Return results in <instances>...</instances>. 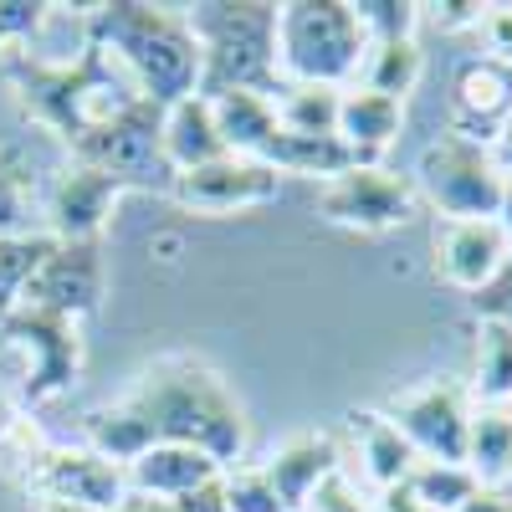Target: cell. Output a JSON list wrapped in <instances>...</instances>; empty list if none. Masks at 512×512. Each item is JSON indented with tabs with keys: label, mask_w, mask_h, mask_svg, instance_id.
Returning <instances> with one entry per match:
<instances>
[{
	"label": "cell",
	"mask_w": 512,
	"mask_h": 512,
	"mask_svg": "<svg viewBox=\"0 0 512 512\" xmlns=\"http://www.w3.org/2000/svg\"><path fill=\"white\" fill-rule=\"evenodd\" d=\"M82 446L103 451L118 466L149 446H195L221 472H231L246 451V410L236 405L231 384L210 364L190 354H169L149 364L128 395L88 410Z\"/></svg>",
	"instance_id": "6da1fadb"
},
{
	"label": "cell",
	"mask_w": 512,
	"mask_h": 512,
	"mask_svg": "<svg viewBox=\"0 0 512 512\" xmlns=\"http://www.w3.org/2000/svg\"><path fill=\"white\" fill-rule=\"evenodd\" d=\"M82 41L103 47L139 98L169 108L200 88V47L185 11L144 6V0H108L82 16Z\"/></svg>",
	"instance_id": "7a4b0ae2"
},
{
	"label": "cell",
	"mask_w": 512,
	"mask_h": 512,
	"mask_svg": "<svg viewBox=\"0 0 512 512\" xmlns=\"http://www.w3.org/2000/svg\"><path fill=\"white\" fill-rule=\"evenodd\" d=\"M0 72H6L21 113L41 128H52L67 149L88 134V128L113 118L123 103L139 98L93 41H82L77 57H62V62L36 57V52H6L0 57Z\"/></svg>",
	"instance_id": "3957f363"
},
{
	"label": "cell",
	"mask_w": 512,
	"mask_h": 512,
	"mask_svg": "<svg viewBox=\"0 0 512 512\" xmlns=\"http://www.w3.org/2000/svg\"><path fill=\"white\" fill-rule=\"evenodd\" d=\"M200 47V98L267 93L277 98V6L267 0H205L185 11Z\"/></svg>",
	"instance_id": "277c9868"
},
{
	"label": "cell",
	"mask_w": 512,
	"mask_h": 512,
	"mask_svg": "<svg viewBox=\"0 0 512 512\" xmlns=\"http://www.w3.org/2000/svg\"><path fill=\"white\" fill-rule=\"evenodd\" d=\"M369 36L349 0H287L277 6V72L308 88H354Z\"/></svg>",
	"instance_id": "5b68a950"
},
{
	"label": "cell",
	"mask_w": 512,
	"mask_h": 512,
	"mask_svg": "<svg viewBox=\"0 0 512 512\" xmlns=\"http://www.w3.org/2000/svg\"><path fill=\"white\" fill-rule=\"evenodd\" d=\"M410 185L441 221H502L507 175L497 169L487 144L456 134V128L420 149Z\"/></svg>",
	"instance_id": "8992f818"
},
{
	"label": "cell",
	"mask_w": 512,
	"mask_h": 512,
	"mask_svg": "<svg viewBox=\"0 0 512 512\" xmlns=\"http://www.w3.org/2000/svg\"><path fill=\"white\" fill-rule=\"evenodd\" d=\"M159 118H164L159 103L134 98V103H123L113 118H103L98 128H88L67 154H72V164H93V169H103V175H113L123 190L169 195L175 169H169L164 144H159Z\"/></svg>",
	"instance_id": "52a82bcc"
},
{
	"label": "cell",
	"mask_w": 512,
	"mask_h": 512,
	"mask_svg": "<svg viewBox=\"0 0 512 512\" xmlns=\"http://www.w3.org/2000/svg\"><path fill=\"white\" fill-rule=\"evenodd\" d=\"M0 333H6V349L21 359L16 374V400L21 410L52 405L57 395H67L77 374H82V333L72 318L41 313V308H11L0 318Z\"/></svg>",
	"instance_id": "ba28073f"
},
{
	"label": "cell",
	"mask_w": 512,
	"mask_h": 512,
	"mask_svg": "<svg viewBox=\"0 0 512 512\" xmlns=\"http://www.w3.org/2000/svg\"><path fill=\"white\" fill-rule=\"evenodd\" d=\"M415 185L410 175L390 164H354L344 175H333L318 185L313 195V216L338 226V231H359V236H384V231H400L415 221Z\"/></svg>",
	"instance_id": "9c48e42d"
},
{
	"label": "cell",
	"mask_w": 512,
	"mask_h": 512,
	"mask_svg": "<svg viewBox=\"0 0 512 512\" xmlns=\"http://www.w3.org/2000/svg\"><path fill=\"white\" fill-rule=\"evenodd\" d=\"M384 420L405 436L415 461H441L461 466L466 461V425H472V395L451 379H431L420 390H405L390 400Z\"/></svg>",
	"instance_id": "30bf717a"
},
{
	"label": "cell",
	"mask_w": 512,
	"mask_h": 512,
	"mask_svg": "<svg viewBox=\"0 0 512 512\" xmlns=\"http://www.w3.org/2000/svg\"><path fill=\"white\" fill-rule=\"evenodd\" d=\"M282 195V175L267 159H241V154H221L200 169H185V175L169 180V200L190 216H246V210H262Z\"/></svg>",
	"instance_id": "8fae6325"
},
{
	"label": "cell",
	"mask_w": 512,
	"mask_h": 512,
	"mask_svg": "<svg viewBox=\"0 0 512 512\" xmlns=\"http://www.w3.org/2000/svg\"><path fill=\"white\" fill-rule=\"evenodd\" d=\"M103 287H108L103 241H52V251L41 256V267L21 292V308H41L82 323L103 308Z\"/></svg>",
	"instance_id": "7c38bea8"
},
{
	"label": "cell",
	"mask_w": 512,
	"mask_h": 512,
	"mask_svg": "<svg viewBox=\"0 0 512 512\" xmlns=\"http://www.w3.org/2000/svg\"><path fill=\"white\" fill-rule=\"evenodd\" d=\"M21 482L31 487V497H62V502L98 507V512H118L128 497L123 466L93 446H41Z\"/></svg>",
	"instance_id": "4fadbf2b"
},
{
	"label": "cell",
	"mask_w": 512,
	"mask_h": 512,
	"mask_svg": "<svg viewBox=\"0 0 512 512\" xmlns=\"http://www.w3.org/2000/svg\"><path fill=\"white\" fill-rule=\"evenodd\" d=\"M512 256V236L502 221H441L431 236V267L456 292H482Z\"/></svg>",
	"instance_id": "5bb4252c"
},
{
	"label": "cell",
	"mask_w": 512,
	"mask_h": 512,
	"mask_svg": "<svg viewBox=\"0 0 512 512\" xmlns=\"http://www.w3.org/2000/svg\"><path fill=\"white\" fill-rule=\"evenodd\" d=\"M123 185L93 164H67L47 185V236L52 241H103Z\"/></svg>",
	"instance_id": "9a60e30c"
},
{
	"label": "cell",
	"mask_w": 512,
	"mask_h": 512,
	"mask_svg": "<svg viewBox=\"0 0 512 512\" xmlns=\"http://www.w3.org/2000/svg\"><path fill=\"white\" fill-rule=\"evenodd\" d=\"M451 113H456V123H451L456 134L492 149V134L512 113V67H502L492 57L466 62L456 72V82H451Z\"/></svg>",
	"instance_id": "2e32d148"
},
{
	"label": "cell",
	"mask_w": 512,
	"mask_h": 512,
	"mask_svg": "<svg viewBox=\"0 0 512 512\" xmlns=\"http://www.w3.org/2000/svg\"><path fill=\"white\" fill-rule=\"evenodd\" d=\"M262 472H267V482H272V492L282 497L287 512H308L313 492H318L333 472H344V456H338V441H333V436L308 431V436L282 441V446L262 461Z\"/></svg>",
	"instance_id": "e0dca14e"
},
{
	"label": "cell",
	"mask_w": 512,
	"mask_h": 512,
	"mask_svg": "<svg viewBox=\"0 0 512 512\" xmlns=\"http://www.w3.org/2000/svg\"><path fill=\"white\" fill-rule=\"evenodd\" d=\"M123 477H128V492H139V497L180 502L210 482H221V466L195 446H149L134 461H123Z\"/></svg>",
	"instance_id": "ac0fdd59"
},
{
	"label": "cell",
	"mask_w": 512,
	"mask_h": 512,
	"mask_svg": "<svg viewBox=\"0 0 512 512\" xmlns=\"http://www.w3.org/2000/svg\"><path fill=\"white\" fill-rule=\"evenodd\" d=\"M400 128H405V103H395V98L369 93L359 82L338 98V139L349 144V154L359 164H379L384 149L400 139Z\"/></svg>",
	"instance_id": "d6986e66"
},
{
	"label": "cell",
	"mask_w": 512,
	"mask_h": 512,
	"mask_svg": "<svg viewBox=\"0 0 512 512\" xmlns=\"http://www.w3.org/2000/svg\"><path fill=\"white\" fill-rule=\"evenodd\" d=\"M159 144H164V159H169L175 175L221 159L226 144H221V128H216V108H210V98L190 93L180 103H169L164 118H159Z\"/></svg>",
	"instance_id": "ffe728a7"
},
{
	"label": "cell",
	"mask_w": 512,
	"mask_h": 512,
	"mask_svg": "<svg viewBox=\"0 0 512 512\" xmlns=\"http://www.w3.org/2000/svg\"><path fill=\"white\" fill-rule=\"evenodd\" d=\"M466 472L477 487H507L512 482V405H472L466 425Z\"/></svg>",
	"instance_id": "44dd1931"
},
{
	"label": "cell",
	"mask_w": 512,
	"mask_h": 512,
	"mask_svg": "<svg viewBox=\"0 0 512 512\" xmlns=\"http://www.w3.org/2000/svg\"><path fill=\"white\" fill-rule=\"evenodd\" d=\"M349 436L359 446V461H364V477L384 492V487H400L415 466V451L405 446V436L395 431L384 410H349Z\"/></svg>",
	"instance_id": "7402d4cb"
},
{
	"label": "cell",
	"mask_w": 512,
	"mask_h": 512,
	"mask_svg": "<svg viewBox=\"0 0 512 512\" xmlns=\"http://www.w3.org/2000/svg\"><path fill=\"white\" fill-rule=\"evenodd\" d=\"M210 108H216L226 154H241V159H262L282 128L267 93H221V98H210Z\"/></svg>",
	"instance_id": "603a6c76"
},
{
	"label": "cell",
	"mask_w": 512,
	"mask_h": 512,
	"mask_svg": "<svg viewBox=\"0 0 512 512\" xmlns=\"http://www.w3.org/2000/svg\"><path fill=\"white\" fill-rule=\"evenodd\" d=\"M262 159L277 175H303V180H318V185L359 164L338 134H287V128H277V139L267 144Z\"/></svg>",
	"instance_id": "cb8c5ba5"
},
{
	"label": "cell",
	"mask_w": 512,
	"mask_h": 512,
	"mask_svg": "<svg viewBox=\"0 0 512 512\" xmlns=\"http://www.w3.org/2000/svg\"><path fill=\"white\" fill-rule=\"evenodd\" d=\"M420 77H425L420 41H374V47L364 52V67H359V88L405 103L420 88Z\"/></svg>",
	"instance_id": "d4e9b609"
},
{
	"label": "cell",
	"mask_w": 512,
	"mask_h": 512,
	"mask_svg": "<svg viewBox=\"0 0 512 512\" xmlns=\"http://www.w3.org/2000/svg\"><path fill=\"white\" fill-rule=\"evenodd\" d=\"M472 405H512V328L477 323V369H472Z\"/></svg>",
	"instance_id": "484cf974"
},
{
	"label": "cell",
	"mask_w": 512,
	"mask_h": 512,
	"mask_svg": "<svg viewBox=\"0 0 512 512\" xmlns=\"http://www.w3.org/2000/svg\"><path fill=\"white\" fill-rule=\"evenodd\" d=\"M338 88H308V82H282L272 108L287 134H338Z\"/></svg>",
	"instance_id": "4316f807"
},
{
	"label": "cell",
	"mask_w": 512,
	"mask_h": 512,
	"mask_svg": "<svg viewBox=\"0 0 512 512\" xmlns=\"http://www.w3.org/2000/svg\"><path fill=\"white\" fill-rule=\"evenodd\" d=\"M52 251L47 231H16V236H0V318L11 308H21V292L31 282V272L41 267V256Z\"/></svg>",
	"instance_id": "83f0119b"
},
{
	"label": "cell",
	"mask_w": 512,
	"mask_h": 512,
	"mask_svg": "<svg viewBox=\"0 0 512 512\" xmlns=\"http://www.w3.org/2000/svg\"><path fill=\"white\" fill-rule=\"evenodd\" d=\"M405 482L420 497V507H431V512H456L466 497L477 492V482H472L466 466H441V461H415Z\"/></svg>",
	"instance_id": "f1b7e54d"
},
{
	"label": "cell",
	"mask_w": 512,
	"mask_h": 512,
	"mask_svg": "<svg viewBox=\"0 0 512 512\" xmlns=\"http://www.w3.org/2000/svg\"><path fill=\"white\" fill-rule=\"evenodd\" d=\"M369 47L374 41H415L420 26V0H349Z\"/></svg>",
	"instance_id": "f546056e"
},
{
	"label": "cell",
	"mask_w": 512,
	"mask_h": 512,
	"mask_svg": "<svg viewBox=\"0 0 512 512\" xmlns=\"http://www.w3.org/2000/svg\"><path fill=\"white\" fill-rule=\"evenodd\" d=\"M26 190H31V164H26V154L11 149V144H0V236L26 231V216H31Z\"/></svg>",
	"instance_id": "4dcf8cb0"
},
{
	"label": "cell",
	"mask_w": 512,
	"mask_h": 512,
	"mask_svg": "<svg viewBox=\"0 0 512 512\" xmlns=\"http://www.w3.org/2000/svg\"><path fill=\"white\" fill-rule=\"evenodd\" d=\"M41 446H47V441L36 436V425L26 420L21 400L0 390V466H11L16 477H26V466H31V456Z\"/></svg>",
	"instance_id": "1f68e13d"
},
{
	"label": "cell",
	"mask_w": 512,
	"mask_h": 512,
	"mask_svg": "<svg viewBox=\"0 0 512 512\" xmlns=\"http://www.w3.org/2000/svg\"><path fill=\"white\" fill-rule=\"evenodd\" d=\"M221 497H226V512H287L262 466H231V472H221Z\"/></svg>",
	"instance_id": "d6a6232c"
},
{
	"label": "cell",
	"mask_w": 512,
	"mask_h": 512,
	"mask_svg": "<svg viewBox=\"0 0 512 512\" xmlns=\"http://www.w3.org/2000/svg\"><path fill=\"white\" fill-rule=\"evenodd\" d=\"M57 6H47V0H0V57H6V47H31V41L47 31Z\"/></svg>",
	"instance_id": "836d02e7"
},
{
	"label": "cell",
	"mask_w": 512,
	"mask_h": 512,
	"mask_svg": "<svg viewBox=\"0 0 512 512\" xmlns=\"http://www.w3.org/2000/svg\"><path fill=\"white\" fill-rule=\"evenodd\" d=\"M472 318L477 323H507L512 328V256H507V267L482 292H472Z\"/></svg>",
	"instance_id": "e575fe53"
},
{
	"label": "cell",
	"mask_w": 512,
	"mask_h": 512,
	"mask_svg": "<svg viewBox=\"0 0 512 512\" xmlns=\"http://www.w3.org/2000/svg\"><path fill=\"white\" fill-rule=\"evenodd\" d=\"M477 36L492 62L512 67V0H502V6H482V21H477Z\"/></svg>",
	"instance_id": "d590c367"
},
{
	"label": "cell",
	"mask_w": 512,
	"mask_h": 512,
	"mask_svg": "<svg viewBox=\"0 0 512 512\" xmlns=\"http://www.w3.org/2000/svg\"><path fill=\"white\" fill-rule=\"evenodd\" d=\"M308 512H379V507H374V502H364V492H359L344 472H333V477L313 492Z\"/></svg>",
	"instance_id": "8d00e7d4"
},
{
	"label": "cell",
	"mask_w": 512,
	"mask_h": 512,
	"mask_svg": "<svg viewBox=\"0 0 512 512\" xmlns=\"http://www.w3.org/2000/svg\"><path fill=\"white\" fill-rule=\"evenodd\" d=\"M431 16L441 31H477L482 21V0H441V6H420V21Z\"/></svg>",
	"instance_id": "74e56055"
},
{
	"label": "cell",
	"mask_w": 512,
	"mask_h": 512,
	"mask_svg": "<svg viewBox=\"0 0 512 512\" xmlns=\"http://www.w3.org/2000/svg\"><path fill=\"white\" fill-rule=\"evenodd\" d=\"M175 512H226V497H221V482H210V487H200V492H190V497H180V502H175Z\"/></svg>",
	"instance_id": "f35d334b"
},
{
	"label": "cell",
	"mask_w": 512,
	"mask_h": 512,
	"mask_svg": "<svg viewBox=\"0 0 512 512\" xmlns=\"http://www.w3.org/2000/svg\"><path fill=\"white\" fill-rule=\"evenodd\" d=\"M456 512H512V497H507V492H497V487H477V492L466 497Z\"/></svg>",
	"instance_id": "ab89813d"
},
{
	"label": "cell",
	"mask_w": 512,
	"mask_h": 512,
	"mask_svg": "<svg viewBox=\"0 0 512 512\" xmlns=\"http://www.w3.org/2000/svg\"><path fill=\"white\" fill-rule=\"evenodd\" d=\"M492 159H497V169H502V175L512 180V113L502 118V128L492 134Z\"/></svg>",
	"instance_id": "60d3db41"
},
{
	"label": "cell",
	"mask_w": 512,
	"mask_h": 512,
	"mask_svg": "<svg viewBox=\"0 0 512 512\" xmlns=\"http://www.w3.org/2000/svg\"><path fill=\"white\" fill-rule=\"evenodd\" d=\"M118 512H175V502H159V497H139V492H128Z\"/></svg>",
	"instance_id": "b9f144b4"
},
{
	"label": "cell",
	"mask_w": 512,
	"mask_h": 512,
	"mask_svg": "<svg viewBox=\"0 0 512 512\" xmlns=\"http://www.w3.org/2000/svg\"><path fill=\"white\" fill-rule=\"evenodd\" d=\"M31 512H98V507H82V502H62V497H36Z\"/></svg>",
	"instance_id": "7bdbcfd3"
},
{
	"label": "cell",
	"mask_w": 512,
	"mask_h": 512,
	"mask_svg": "<svg viewBox=\"0 0 512 512\" xmlns=\"http://www.w3.org/2000/svg\"><path fill=\"white\" fill-rule=\"evenodd\" d=\"M502 226H507V236H512V180H507V195H502Z\"/></svg>",
	"instance_id": "ee69618b"
}]
</instances>
